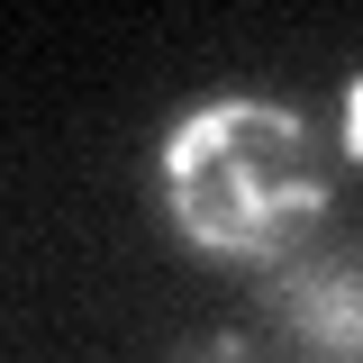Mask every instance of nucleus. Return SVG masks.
<instances>
[{
  "label": "nucleus",
  "instance_id": "1",
  "mask_svg": "<svg viewBox=\"0 0 363 363\" xmlns=\"http://www.w3.org/2000/svg\"><path fill=\"white\" fill-rule=\"evenodd\" d=\"M318 136L281 100H209L164 136V209L218 264H264L318 227Z\"/></svg>",
  "mask_w": 363,
  "mask_h": 363
},
{
  "label": "nucleus",
  "instance_id": "2",
  "mask_svg": "<svg viewBox=\"0 0 363 363\" xmlns=\"http://www.w3.org/2000/svg\"><path fill=\"white\" fill-rule=\"evenodd\" d=\"M264 327L291 363H363V245L345 227H300L281 255L255 264Z\"/></svg>",
  "mask_w": 363,
  "mask_h": 363
},
{
  "label": "nucleus",
  "instance_id": "3",
  "mask_svg": "<svg viewBox=\"0 0 363 363\" xmlns=\"http://www.w3.org/2000/svg\"><path fill=\"white\" fill-rule=\"evenodd\" d=\"M173 363H291L272 336H255V327H227V336H200V345H182Z\"/></svg>",
  "mask_w": 363,
  "mask_h": 363
},
{
  "label": "nucleus",
  "instance_id": "4",
  "mask_svg": "<svg viewBox=\"0 0 363 363\" xmlns=\"http://www.w3.org/2000/svg\"><path fill=\"white\" fill-rule=\"evenodd\" d=\"M345 155L363 164V73H354V91H345Z\"/></svg>",
  "mask_w": 363,
  "mask_h": 363
}]
</instances>
